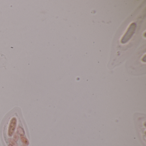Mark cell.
Segmentation results:
<instances>
[{
    "instance_id": "6da1fadb",
    "label": "cell",
    "mask_w": 146,
    "mask_h": 146,
    "mask_svg": "<svg viewBox=\"0 0 146 146\" xmlns=\"http://www.w3.org/2000/svg\"><path fill=\"white\" fill-rule=\"evenodd\" d=\"M17 119L16 117H13L11 120L8 129V134L9 136H12L14 133L17 126Z\"/></svg>"
},
{
    "instance_id": "7a4b0ae2",
    "label": "cell",
    "mask_w": 146,
    "mask_h": 146,
    "mask_svg": "<svg viewBox=\"0 0 146 146\" xmlns=\"http://www.w3.org/2000/svg\"><path fill=\"white\" fill-rule=\"evenodd\" d=\"M17 131L18 133H19V135L22 136L24 135H25V133L23 129L21 127H19L18 128Z\"/></svg>"
},
{
    "instance_id": "3957f363",
    "label": "cell",
    "mask_w": 146,
    "mask_h": 146,
    "mask_svg": "<svg viewBox=\"0 0 146 146\" xmlns=\"http://www.w3.org/2000/svg\"><path fill=\"white\" fill-rule=\"evenodd\" d=\"M21 141H22V142H23L25 144V145H29V140H28L26 137H21Z\"/></svg>"
},
{
    "instance_id": "277c9868",
    "label": "cell",
    "mask_w": 146,
    "mask_h": 146,
    "mask_svg": "<svg viewBox=\"0 0 146 146\" xmlns=\"http://www.w3.org/2000/svg\"><path fill=\"white\" fill-rule=\"evenodd\" d=\"M9 141H10V143H11V144H12V145H13V146H17V143H16V141H14V140H12V139H10Z\"/></svg>"
},
{
    "instance_id": "5b68a950",
    "label": "cell",
    "mask_w": 146,
    "mask_h": 146,
    "mask_svg": "<svg viewBox=\"0 0 146 146\" xmlns=\"http://www.w3.org/2000/svg\"><path fill=\"white\" fill-rule=\"evenodd\" d=\"M13 138H14V141H18V140L19 137L17 133H15V134L14 135V137H13Z\"/></svg>"
},
{
    "instance_id": "8992f818",
    "label": "cell",
    "mask_w": 146,
    "mask_h": 146,
    "mask_svg": "<svg viewBox=\"0 0 146 146\" xmlns=\"http://www.w3.org/2000/svg\"><path fill=\"white\" fill-rule=\"evenodd\" d=\"M9 146H13V145H12V144H10V145H9Z\"/></svg>"
},
{
    "instance_id": "52a82bcc",
    "label": "cell",
    "mask_w": 146,
    "mask_h": 146,
    "mask_svg": "<svg viewBox=\"0 0 146 146\" xmlns=\"http://www.w3.org/2000/svg\"></svg>"
}]
</instances>
